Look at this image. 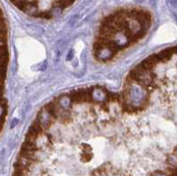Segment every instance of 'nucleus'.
Here are the masks:
<instances>
[{
  "label": "nucleus",
  "instance_id": "1",
  "mask_svg": "<svg viewBox=\"0 0 177 176\" xmlns=\"http://www.w3.org/2000/svg\"><path fill=\"white\" fill-rule=\"evenodd\" d=\"M97 153L162 155L177 170V46L141 61L119 90L95 85L52 99L29 127L19 155L29 165L61 157L87 165Z\"/></svg>",
  "mask_w": 177,
  "mask_h": 176
},
{
  "label": "nucleus",
  "instance_id": "3",
  "mask_svg": "<svg viewBox=\"0 0 177 176\" xmlns=\"http://www.w3.org/2000/svg\"><path fill=\"white\" fill-rule=\"evenodd\" d=\"M22 12L37 18H51L72 5L76 0H9Z\"/></svg>",
  "mask_w": 177,
  "mask_h": 176
},
{
  "label": "nucleus",
  "instance_id": "2",
  "mask_svg": "<svg viewBox=\"0 0 177 176\" xmlns=\"http://www.w3.org/2000/svg\"><path fill=\"white\" fill-rule=\"evenodd\" d=\"M151 24L152 15L145 9L129 7L113 12L101 23L94 43L95 56L100 61L111 60L143 38Z\"/></svg>",
  "mask_w": 177,
  "mask_h": 176
}]
</instances>
